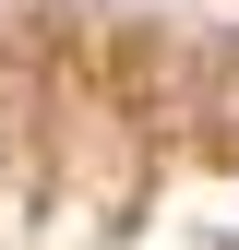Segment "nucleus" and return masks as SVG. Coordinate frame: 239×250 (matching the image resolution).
Masks as SVG:
<instances>
[]
</instances>
